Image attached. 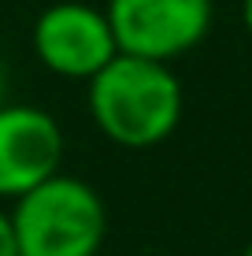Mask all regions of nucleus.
Instances as JSON below:
<instances>
[{
	"mask_svg": "<svg viewBox=\"0 0 252 256\" xmlns=\"http://www.w3.org/2000/svg\"><path fill=\"white\" fill-rule=\"evenodd\" d=\"M85 104L111 145L145 152L163 145L186 116V90L171 64H152L119 52L85 82Z\"/></svg>",
	"mask_w": 252,
	"mask_h": 256,
	"instance_id": "1",
	"label": "nucleus"
},
{
	"mask_svg": "<svg viewBox=\"0 0 252 256\" xmlns=\"http://www.w3.org/2000/svg\"><path fill=\"white\" fill-rule=\"evenodd\" d=\"M241 256H252V242H249V245H245V252H241Z\"/></svg>",
	"mask_w": 252,
	"mask_h": 256,
	"instance_id": "9",
	"label": "nucleus"
},
{
	"mask_svg": "<svg viewBox=\"0 0 252 256\" xmlns=\"http://www.w3.org/2000/svg\"><path fill=\"white\" fill-rule=\"evenodd\" d=\"M241 26H245V34L252 38V0H241Z\"/></svg>",
	"mask_w": 252,
	"mask_h": 256,
	"instance_id": "8",
	"label": "nucleus"
},
{
	"mask_svg": "<svg viewBox=\"0 0 252 256\" xmlns=\"http://www.w3.org/2000/svg\"><path fill=\"white\" fill-rule=\"evenodd\" d=\"M30 45L41 67L71 82H89L119 56L104 8L85 0H56L41 8L30 26Z\"/></svg>",
	"mask_w": 252,
	"mask_h": 256,
	"instance_id": "4",
	"label": "nucleus"
},
{
	"mask_svg": "<svg viewBox=\"0 0 252 256\" xmlns=\"http://www.w3.org/2000/svg\"><path fill=\"white\" fill-rule=\"evenodd\" d=\"M19 256H97L108 238L104 197L78 174H52L11 200Z\"/></svg>",
	"mask_w": 252,
	"mask_h": 256,
	"instance_id": "2",
	"label": "nucleus"
},
{
	"mask_svg": "<svg viewBox=\"0 0 252 256\" xmlns=\"http://www.w3.org/2000/svg\"><path fill=\"white\" fill-rule=\"evenodd\" d=\"M7 82H11V74H7V64H4V56H0V108L7 104Z\"/></svg>",
	"mask_w": 252,
	"mask_h": 256,
	"instance_id": "7",
	"label": "nucleus"
},
{
	"mask_svg": "<svg viewBox=\"0 0 252 256\" xmlns=\"http://www.w3.org/2000/svg\"><path fill=\"white\" fill-rule=\"evenodd\" d=\"M0 256H19V242H15V226H11V212L0 204Z\"/></svg>",
	"mask_w": 252,
	"mask_h": 256,
	"instance_id": "6",
	"label": "nucleus"
},
{
	"mask_svg": "<svg viewBox=\"0 0 252 256\" xmlns=\"http://www.w3.org/2000/svg\"><path fill=\"white\" fill-rule=\"evenodd\" d=\"M67 134L52 112L7 100L0 108V204L63 171Z\"/></svg>",
	"mask_w": 252,
	"mask_h": 256,
	"instance_id": "5",
	"label": "nucleus"
},
{
	"mask_svg": "<svg viewBox=\"0 0 252 256\" xmlns=\"http://www.w3.org/2000/svg\"><path fill=\"white\" fill-rule=\"evenodd\" d=\"M104 15L123 56L175 67L212 34L215 0H108Z\"/></svg>",
	"mask_w": 252,
	"mask_h": 256,
	"instance_id": "3",
	"label": "nucleus"
}]
</instances>
